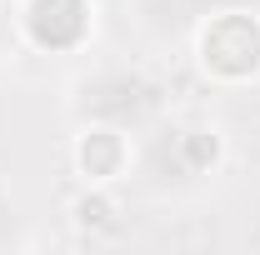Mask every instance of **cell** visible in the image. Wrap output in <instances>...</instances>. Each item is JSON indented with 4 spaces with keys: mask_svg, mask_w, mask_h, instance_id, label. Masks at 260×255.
<instances>
[{
    "mask_svg": "<svg viewBox=\"0 0 260 255\" xmlns=\"http://www.w3.org/2000/svg\"><path fill=\"white\" fill-rule=\"evenodd\" d=\"M195 65L210 85L240 90L260 80V10L250 5H220L195 30Z\"/></svg>",
    "mask_w": 260,
    "mask_h": 255,
    "instance_id": "6da1fadb",
    "label": "cell"
},
{
    "mask_svg": "<svg viewBox=\"0 0 260 255\" xmlns=\"http://www.w3.org/2000/svg\"><path fill=\"white\" fill-rule=\"evenodd\" d=\"M10 25L40 55H75L95 40V0H10Z\"/></svg>",
    "mask_w": 260,
    "mask_h": 255,
    "instance_id": "7a4b0ae2",
    "label": "cell"
},
{
    "mask_svg": "<svg viewBox=\"0 0 260 255\" xmlns=\"http://www.w3.org/2000/svg\"><path fill=\"white\" fill-rule=\"evenodd\" d=\"M70 165L80 175V185H120L135 165V145H130L125 125H105V120H85L70 140Z\"/></svg>",
    "mask_w": 260,
    "mask_h": 255,
    "instance_id": "3957f363",
    "label": "cell"
},
{
    "mask_svg": "<svg viewBox=\"0 0 260 255\" xmlns=\"http://www.w3.org/2000/svg\"><path fill=\"white\" fill-rule=\"evenodd\" d=\"M70 225L80 235H110L120 230V200H115V185H80L75 200L65 205Z\"/></svg>",
    "mask_w": 260,
    "mask_h": 255,
    "instance_id": "277c9868",
    "label": "cell"
},
{
    "mask_svg": "<svg viewBox=\"0 0 260 255\" xmlns=\"http://www.w3.org/2000/svg\"><path fill=\"white\" fill-rule=\"evenodd\" d=\"M175 150H180V170L185 175H210L215 165H220V155H225V140H220V130L215 125H185L175 130Z\"/></svg>",
    "mask_w": 260,
    "mask_h": 255,
    "instance_id": "5b68a950",
    "label": "cell"
},
{
    "mask_svg": "<svg viewBox=\"0 0 260 255\" xmlns=\"http://www.w3.org/2000/svg\"><path fill=\"white\" fill-rule=\"evenodd\" d=\"M10 25V0H0V30Z\"/></svg>",
    "mask_w": 260,
    "mask_h": 255,
    "instance_id": "8992f818",
    "label": "cell"
}]
</instances>
